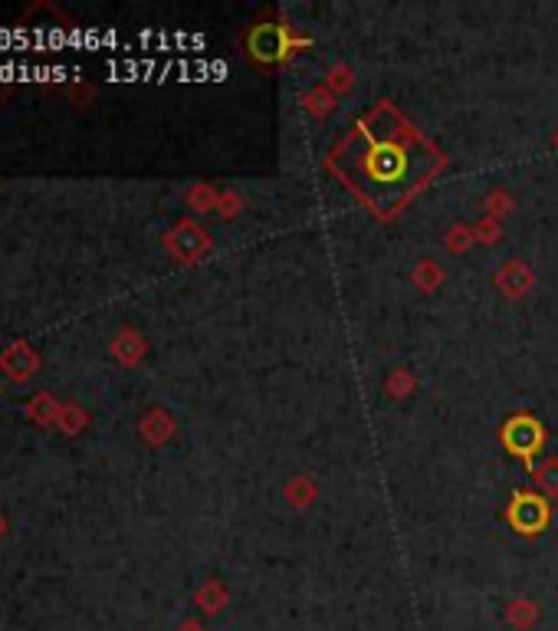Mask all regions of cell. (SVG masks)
Masks as SVG:
<instances>
[{"label":"cell","instance_id":"1","mask_svg":"<svg viewBox=\"0 0 558 631\" xmlns=\"http://www.w3.org/2000/svg\"><path fill=\"white\" fill-rule=\"evenodd\" d=\"M0 47H14V30H0Z\"/></svg>","mask_w":558,"mask_h":631}]
</instances>
